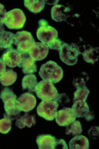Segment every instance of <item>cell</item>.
<instances>
[{"mask_svg": "<svg viewBox=\"0 0 99 149\" xmlns=\"http://www.w3.org/2000/svg\"><path fill=\"white\" fill-rule=\"evenodd\" d=\"M39 74L43 80L48 81L52 83H57L64 76L62 68L52 61H48L42 65Z\"/></svg>", "mask_w": 99, "mask_h": 149, "instance_id": "obj_1", "label": "cell"}, {"mask_svg": "<svg viewBox=\"0 0 99 149\" xmlns=\"http://www.w3.org/2000/svg\"><path fill=\"white\" fill-rule=\"evenodd\" d=\"M60 53L61 60L67 65L73 66L77 63L78 57L81 54L79 47L74 43H64Z\"/></svg>", "mask_w": 99, "mask_h": 149, "instance_id": "obj_2", "label": "cell"}, {"mask_svg": "<svg viewBox=\"0 0 99 149\" xmlns=\"http://www.w3.org/2000/svg\"><path fill=\"white\" fill-rule=\"evenodd\" d=\"M26 22L25 15L22 10L15 9L7 12L3 19V24L12 29H19L24 27Z\"/></svg>", "mask_w": 99, "mask_h": 149, "instance_id": "obj_3", "label": "cell"}, {"mask_svg": "<svg viewBox=\"0 0 99 149\" xmlns=\"http://www.w3.org/2000/svg\"><path fill=\"white\" fill-rule=\"evenodd\" d=\"M37 36L39 40L44 44H50L58 37L57 30L49 25L47 20L42 19L39 21V28Z\"/></svg>", "mask_w": 99, "mask_h": 149, "instance_id": "obj_4", "label": "cell"}, {"mask_svg": "<svg viewBox=\"0 0 99 149\" xmlns=\"http://www.w3.org/2000/svg\"><path fill=\"white\" fill-rule=\"evenodd\" d=\"M35 92L39 98L42 100H54L59 94L53 83L45 80L37 84Z\"/></svg>", "mask_w": 99, "mask_h": 149, "instance_id": "obj_5", "label": "cell"}, {"mask_svg": "<svg viewBox=\"0 0 99 149\" xmlns=\"http://www.w3.org/2000/svg\"><path fill=\"white\" fill-rule=\"evenodd\" d=\"M35 43L31 33L27 31H19L15 34L14 44L17 47V50L21 53L28 52Z\"/></svg>", "mask_w": 99, "mask_h": 149, "instance_id": "obj_6", "label": "cell"}, {"mask_svg": "<svg viewBox=\"0 0 99 149\" xmlns=\"http://www.w3.org/2000/svg\"><path fill=\"white\" fill-rule=\"evenodd\" d=\"M59 105L55 100H42L37 107V113L47 120H53Z\"/></svg>", "mask_w": 99, "mask_h": 149, "instance_id": "obj_7", "label": "cell"}, {"mask_svg": "<svg viewBox=\"0 0 99 149\" xmlns=\"http://www.w3.org/2000/svg\"><path fill=\"white\" fill-rule=\"evenodd\" d=\"M55 118L59 125L66 126L75 120L76 117L71 108L64 107L62 109L57 111Z\"/></svg>", "mask_w": 99, "mask_h": 149, "instance_id": "obj_8", "label": "cell"}, {"mask_svg": "<svg viewBox=\"0 0 99 149\" xmlns=\"http://www.w3.org/2000/svg\"><path fill=\"white\" fill-rule=\"evenodd\" d=\"M21 59V53L12 47L7 49L2 57L4 63L10 68L19 66Z\"/></svg>", "mask_w": 99, "mask_h": 149, "instance_id": "obj_9", "label": "cell"}, {"mask_svg": "<svg viewBox=\"0 0 99 149\" xmlns=\"http://www.w3.org/2000/svg\"><path fill=\"white\" fill-rule=\"evenodd\" d=\"M17 104L21 111H30L35 107L36 99L32 93H24L17 98Z\"/></svg>", "mask_w": 99, "mask_h": 149, "instance_id": "obj_10", "label": "cell"}, {"mask_svg": "<svg viewBox=\"0 0 99 149\" xmlns=\"http://www.w3.org/2000/svg\"><path fill=\"white\" fill-rule=\"evenodd\" d=\"M49 51V48L46 44L35 42L29 50L28 53L34 61H40L47 57Z\"/></svg>", "mask_w": 99, "mask_h": 149, "instance_id": "obj_11", "label": "cell"}, {"mask_svg": "<svg viewBox=\"0 0 99 149\" xmlns=\"http://www.w3.org/2000/svg\"><path fill=\"white\" fill-rule=\"evenodd\" d=\"M21 61L18 67L22 68V72L27 74L35 73L37 70L36 61L30 57L28 52L21 53Z\"/></svg>", "mask_w": 99, "mask_h": 149, "instance_id": "obj_12", "label": "cell"}, {"mask_svg": "<svg viewBox=\"0 0 99 149\" xmlns=\"http://www.w3.org/2000/svg\"><path fill=\"white\" fill-rule=\"evenodd\" d=\"M15 34L5 31L2 26L0 29V50L12 48L15 43Z\"/></svg>", "mask_w": 99, "mask_h": 149, "instance_id": "obj_13", "label": "cell"}, {"mask_svg": "<svg viewBox=\"0 0 99 149\" xmlns=\"http://www.w3.org/2000/svg\"><path fill=\"white\" fill-rule=\"evenodd\" d=\"M71 9L61 5H55L51 10V17L57 22L66 20Z\"/></svg>", "mask_w": 99, "mask_h": 149, "instance_id": "obj_14", "label": "cell"}, {"mask_svg": "<svg viewBox=\"0 0 99 149\" xmlns=\"http://www.w3.org/2000/svg\"><path fill=\"white\" fill-rule=\"evenodd\" d=\"M6 113L12 120L13 116L19 115L21 110L19 109L17 102V98H10L3 102Z\"/></svg>", "mask_w": 99, "mask_h": 149, "instance_id": "obj_15", "label": "cell"}, {"mask_svg": "<svg viewBox=\"0 0 99 149\" xmlns=\"http://www.w3.org/2000/svg\"><path fill=\"white\" fill-rule=\"evenodd\" d=\"M56 139L49 134H42L37 137L36 142L39 149H54Z\"/></svg>", "mask_w": 99, "mask_h": 149, "instance_id": "obj_16", "label": "cell"}, {"mask_svg": "<svg viewBox=\"0 0 99 149\" xmlns=\"http://www.w3.org/2000/svg\"><path fill=\"white\" fill-rule=\"evenodd\" d=\"M72 110L74 112L76 117H85L89 112V106L86 101L77 100L73 102Z\"/></svg>", "mask_w": 99, "mask_h": 149, "instance_id": "obj_17", "label": "cell"}, {"mask_svg": "<svg viewBox=\"0 0 99 149\" xmlns=\"http://www.w3.org/2000/svg\"><path fill=\"white\" fill-rule=\"evenodd\" d=\"M69 147L71 149H87L89 148V141L82 135H76L69 142Z\"/></svg>", "mask_w": 99, "mask_h": 149, "instance_id": "obj_18", "label": "cell"}, {"mask_svg": "<svg viewBox=\"0 0 99 149\" xmlns=\"http://www.w3.org/2000/svg\"><path fill=\"white\" fill-rule=\"evenodd\" d=\"M36 123L35 117L31 114L26 113L24 114L22 116L17 119L15 125L20 129H22L24 127L31 128Z\"/></svg>", "mask_w": 99, "mask_h": 149, "instance_id": "obj_19", "label": "cell"}, {"mask_svg": "<svg viewBox=\"0 0 99 149\" xmlns=\"http://www.w3.org/2000/svg\"><path fill=\"white\" fill-rule=\"evenodd\" d=\"M37 84V78L34 74H27L22 79V88L24 90H28L29 93L35 92V86Z\"/></svg>", "mask_w": 99, "mask_h": 149, "instance_id": "obj_20", "label": "cell"}, {"mask_svg": "<svg viewBox=\"0 0 99 149\" xmlns=\"http://www.w3.org/2000/svg\"><path fill=\"white\" fill-rule=\"evenodd\" d=\"M17 74L12 70H8L0 75V81L5 86H9L16 81Z\"/></svg>", "mask_w": 99, "mask_h": 149, "instance_id": "obj_21", "label": "cell"}, {"mask_svg": "<svg viewBox=\"0 0 99 149\" xmlns=\"http://www.w3.org/2000/svg\"><path fill=\"white\" fill-rule=\"evenodd\" d=\"M98 50L99 48L92 47L85 49L82 53L84 61L92 64L96 62L98 59Z\"/></svg>", "mask_w": 99, "mask_h": 149, "instance_id": "obj_22", "label": "cell"}, {"mask_svg": "<svg viewBox=\"0 0 99 149\" xmlns=\"http://www.w3.org/2000/svg\"><path fill=\"white\" fill-rule=\"evenodd\" d=\"M44 1H24V4L25 7L32 13L37 14L41 12L45 7Z\"/></svg>", "mask_w": 99, "mask_h": 149, "instance_id": "obj_23", "label": "cell"}, {"mask_svg": "<svg viewBox=\"0 0 99 149\" xmlns=\"http://www.w3.org/2000/svg\"><path fill=\"white\" fill-rule=\"evenodd\" d=\"M82 128L79 121H74L66 126V133L67 135L76 136L81 134Z\"/></svg>", "mask_w": 99, "mask_h": 149, "instance_id": "obj_24", "label": "cell"}, {"mask_svg": "<svg viewBox=\"0 0 99 149\" xmlns=\"http://www.w3.org/2000/svg\"><path fill=\"white\" fill-rule=\"evenodd\" d=\"M89 80V77L85 72H82L76 77L73 81V85L77 89L83 88L86 86V84Z\"/></svg>", "mask_w": 99, "mask_h": 149, "instance_id": "obj_25", "label": "cell"}, {"mask_svg": "<svg viewBox=\"0 0 99 149\" xmlns=\"http://www.w3.org/2000/svg\"><path fill=\"white\" fill-rule=\"evenodd\" d=\"M4 118L0 120V133L6 134L8 133L11 129L12 125V119L5 114Z\"/></svg>", "mask_w": 99, "mask_h": 149, "instance_id": "obj_26", "label": "cell"}, {"mask_svg": "<svg viewBox=\"0 0 99 149\" xmlns=\"http://www.w3.org/2000/svg\"><path fill=\"white\" fill-rule=\"evenodd\" d=\"M89 93L90 92L89 90L88 89L86 86L83 88L77 89L76 91L74 93L73 102L77 101V100L86 101Z\"/></svg>", "mask_w": 99, "mask_h": 149, "instance_id": "obj_27", "label": "cell"}, {"mask_svg": "<svg viewBox=\"0 0 99 149\" xmlns=\"http://www.w3.org/2000/svg\"><path fill=\"white\" fill-rule=\"evenodd\" d=\"M0 97L4 102L9 98H17V97L11 89L6 88L3 89L0 93Z\"/></svg>", "mask_w": 99, "mask_h": 149, "instance_id": "obj_28", "label": "cell"}, {"mask_svg": "<svg viewBox=\"0 0 99 149\" xmlns=\"http://www.w3.org/2000/svg\"><path fill=\"white\" fill-rule=\"evenodd\" d=\"M64 43L61 39L57 38L54 39V40L52 41L50 44H48L47 45L49 49L56 50L60 52Z\"/></svg>", "mask_w": 99, "mask_h": 149, "instance_id": "obj_29", "label": "cell"}, {"mask_svg": "<svg viewBox=\"0 0 99 149\" xmlns=\"http://www.w3.org/2000/svg\"><path fill=\"white\" fill-rule=\"evenodd\" d=\"M54 149H67L68 147L66 142L62 139H56Z\"/></svg>", "mask_w": 99, "mask_h": 149, "instance_id": "obj_30", "label": "cell"}, {"mask_svg": "<svg viewBox=\"0 0 99 149\" xmlns=\"http://www.w3.org/2000/svg\"><path fill=\"white\" fill-rule=\"evenodd\" d=\"M89 135L92 139H97L99 136V127H93L89 129Z\"/></svg>", "mask_w": 99, "mask_h": 149, "instance_id": "obj_31", "label": "cell"}, {"mask_svg": "<svg viewBox=\"0 0 99 149\" xmlns=\"http://www.w3.org/2000/svg\"><path fill=\"white\" fill-rule=\"evenodd\" d=\"M7 10L5 9L4 6L0 3V26H3V19L7 14Z\"/></svg>", "mask_w": 99, "mask_h": 149, "instance_id": "obj_32", "label": "cell"}, {"mask_svg": "<svg viewBox=\"0 0 99 149\" xmlns=\"http://www.w3.org/2000/svg\"><path fill=\"white\" fill-rule=\"evenodd\" d=\"M6 65L4 63L3 60L0 58V75L5 71Z\"/></svg>", "mask_w": 99, "mask_h": 149, "instance_id": "obj_33", "label": "cell"}, {"mask_svg": "<svg viewBox=\"0 0 99 149\" xmlns=\"http://www.w3.org/2000/svg\"><path fill=\"white\" fill-rule=\"evenodd\" d=\"M85 118V119L86 120L89 121L92 120H93L94 118V115L93 113V112L91 113V112L89 111V113H88L87 115L86 116Z\"/></svg>", "mask_w": 99, "mask_h": 149, "instance_id": "obj_34", "label": "cell"}]
</instances>
